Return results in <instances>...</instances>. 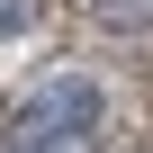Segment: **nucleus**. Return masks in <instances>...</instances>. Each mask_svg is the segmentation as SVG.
Segmentation results:
<instances>
[{"mask_svg":"<svg viewBox=\"0 0 153 153\" xmlns=\"http://www.w3.org/2000/svg\"><path fill=\"white\" fill-rule=\"evenodd\" d=\"M99 18H117V27H153V0H99Z\"/></svg>","mask_w":153,"mask_h":153,"instance_id":"2","label":"nucleus"},{"mask_svg":"<svg viewBox=\"0 0 153 153\" xmlns=\"http://www.w3.org/2000/svg\"><path fill=\"white\" fill-rule=\"evenodd\" d=\"M108 126V90L90 72H45L9 99L0 117V153H90Z\"/></svg>","mask_w":153,"mask_h":153,"instance_id":"1","label":"nucleus"},{"mask_svg":"<svg viewBox=\"0 0 153 153\" xmlns=\"http://www.w3.org/2000/svg\"><path fill=\"white\" fill-rule=\"evenodd\" d=\"M0 27H18V0H0Z\"/></svg>","mask_w":153,"mask_h":153,"instance_id":"3","label":"nucleus"}]
</instances>
